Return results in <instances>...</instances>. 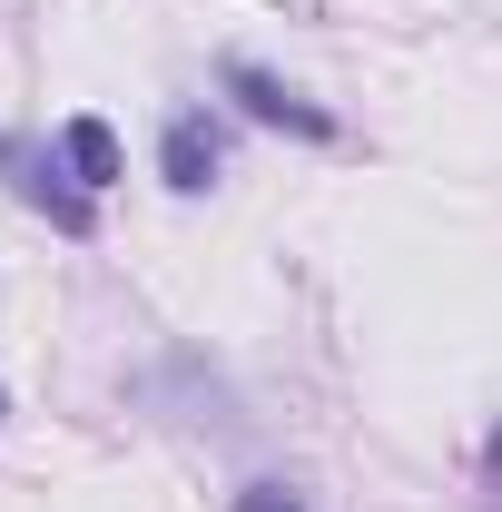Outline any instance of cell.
Returning a JSON list of instances; mask_svg holds the SVG:
<instances>
[{"instance_id": "obj_1", "label": "cell", "mask_w": 502, "mask_h": 512, "mask_svg": "<svg viewBox=\"0 0 502 512\" xmlns=\"http://www.w3.org/2000/svg\"><path fill=\"white\" fill-rule=\"evenodd\" d=\"M0 168H10V188L30 197L60 237H89L99 227V197H79V188H60V158L50 148H30V138H0Z\"/></svg>"}, {"instance_id": "obj_2", "label": "cell", "mask_w": 502, "mask_h": 512, "mask_svg": "<svg viewBox=\"0 0 502 512\" xmlns=\"http://www.w3.org/2000/svg\"><path fill=\"white\" fill-rule=\"evenodd\" d=\"M227 89H237V99H247L266 128H296V138H335V119H325V109H306V99H296L286 79H266L256 60H227Z\"/></svg>"}, {"instance_id": "obj_3", "label": "cell", "mask_w": 502, "mask_h": 512, "mask_svg": "<svg viewBox=\"0 0 502 512\" xmlns=\"http://www.w3.org/2000/svg\"><path fill=\"white\" fill-rule=\"evenodd\" d=\"M60 168L79 197H99L109 178H119V138H109V119H69L60 128Z\"/></svg>"}, {"instance_id": "obj_4", "label": "cell", "mask_w": 502, "mask_h": 512, "mask_svg": "<svg viewBox=\"0 0 502 512\" xmlns=\"http://www.w3.org/2000/svg\"><path fill=\"white\" fill-rule=\"evenodd\" d=\"M158 158H168V188H178V197H197L207 178H217V158H227V138H217L207 119H168V148H158Z\"/></svg>"}, {"instance_id": "obj_5", "label": "cell", "mask_w": 502, "mask_h": 512, "mask_svg": "<svg viewBox=\"0 0 502 512\" xmlns=\"http://www.w3.org/2000/svg\"><path fill=\"white\" fill-rule=\"evenodd\" d=\"M237 512H306V503H296L286 483H247V493H237Z\"/></svg>"}, {"instance_id": "obj_6", "label": "cell", "mask_w": 502, "mask_h": 512, "mask_svg": "<svg viewBox=\"0 0 502 512\" xmlns=\"http://www.w3.org/2000/svg\"><path fill=\"white\" fill-rule=\"evenodd\" d=\"M0 414H10V394H0Z\"/></svg>"}]
</instances>
